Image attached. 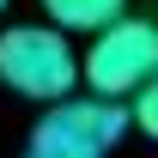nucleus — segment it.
I'll return each instance as SVG.
<instances>
[{
  "instance_id": "obj_5",
  "label": "nucleus",
  "mask_w": 158,
  "mask_h": 158,
  "mask_svg": "<svg viewBox=\"0 0 158 158\" xmlns=\"http://www.w3.org/2000/svg\"><path fill=\"white\" fill-rule=\"evenodd\" d=\"M134 122H140V128L158 140V73H152V79H146V85L134 91Z\"/></svg>"
},
{
  "instance_id": "obj_4",
  "label": "nucleus",
  "mask_w": 158,
  "mask_h": 158,
  "mask_svg": "<svg viewBox=\"0 0 158 158\" xmlns=\"http://www.w3.org/2000/svg\"><path fill=\"white\" fill-rule=\"evenodd\" d=\"M43 12L61 24V31H103V24H116L128 12V0H43Z\"/></svg>"
},
{
  "instance_id": "obj_6",
  "label": "nucleus",
  "mask_w": 158,
  "mask_h": 158,
  "mask_svg": "<svg viewBox=\"0 0 158 158\" xmlns=\"http://www.w3.org/2000/svg\"><path fill=\"white\" fill-rule=\"evenodd\" d=\"M0 12H6V0H0Z\"/></svg>"
},
{
  "instance_id": "obj_2",
  "label": "nucleus",
  "mask_w": 158,
  "mask_h": 158,
  "mask_svg": "<svg viewBox=\"0 0 158 158\" xmlns=\"http://www.w3.org/2000/svg\"><path fill=\"white\" fill-rule=\"evenodd\" d=\"M134 110H122V98H55L31 128V158H103L128 134Z\"/></svg>"
},
{
  "instance_id": "obj_1",
  "label": "nucleus",
  "mask_w": 158,
  "mask_h": 158,
  "mask_svg": "<svg viewBox=\"0 0 158 158\" xmlns=\"http://www.w3.org/2000/svg\"><path fill=\"white\" fill-rule=\"evenodd\" d=\"M85 79V61L73 55V31L49 24H6L0 31V85L19 91L31 103L73 98V85Z\"/></svg>"
},
{
  "instance_id": "obj_3",
  "label": "nucleus",
  "mask_w": 158,
  "mask_h": 158,
  "mask_svg": "<svg viewBox=\"0 0 158 158\" xmlns=\"http://www.w3.org/2000/svg\"><path fill=\"white\" fill-rule=\"evenodd\" d=\"M85 85L103 91V98H134L140 85L158 73V24L122 12L116 24L91 31V49H85Z\"/></svg>"
}]
</instances>
